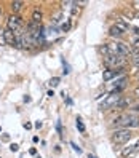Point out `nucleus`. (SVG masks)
<instances>
[{
  "instance_id": "1",
  "label": "nucleus",
  "mask_w": 139,
  "mask_h": 158,
  "mask_svg": "<svg viewBox=\"0 0 139 158\" xmlns=\"http://www.w3.org/2000/svg\"><path fill=\"white\" fill-rule=\"evenodd\" d=\"M112 126L117 129H120V128H125V129L139 128V117L136 114H122L117 118H114Z\"/></svg>"
},
{
  "instance_id": "2",
  "label": "nucleus",
  "mask_w": 139,
  "mask_h": 158,
  "mask_svg": "<svg viewBox=\"0 0 139 158\" xmlns=\"http://www.w3.org/2000/svg\"><path fill=\"white\" fill-rule=\"evenodd\" d=\"M133 137V131L131 129H125V128H120V129H115L112 131V136H110V141L115 145H122V144H126L131 141Z\"/></svg>"
},
{
  "instance_id": "3",
  "label": "nucleus",
  "mask_w": 139,
  "mask_h": 158,
  "mask_svg": "<svg viewBox=\"0 0 139 158\" xmlns=\"http://www.w3.org/2000/svg\"><path fill=\"white\" fill-rule=\"evenodd\" d=\"M6 29L11 31L15 35H23V32H24L23 18H21L19 15H11V16H8V19H6Z\"/></svg>"
},
{
  "instance_id": "4",
  "label": "nucleus",
  "mask_w": 139,
  "mask_h": 158,
  "mask_svg": "<svg viewBox=\"0 0 139 158\" xmlns=\"http://www.w3.org/2000/svg\"><path fill=\"white\" fill-rule=\"evenodd\" d=\"M125 59L123 56H115V54H109L104 58V64L109 69H123L125 66Z\"/></svg>"
},
{
  "instance_id": "5",
  "label": "nucleus",
  "mask_w": 139,
  "mask_h": 158,
  "mask_svg": "<svg viewBox=\"0 0 139 158\" xmlns=\"http://www.w3.org/2000/svg\"><path fill=\"white\" fill-rule=\"evenodd\" d=\"M120 99H122V96H120V94H109V96L99 104V109H101V110H107V109L117 107V104H118Z\"/></svg>"
},
{
  "instance_id": "6",
  "label": "nucleus",
  "mask_w": 139,
  "mask_h": 158,
  "mask_svg": "<svg viewBox=\"0 0 139 158\" xmlns=\"http://www.w3.org/2000/svg\"><path fill=\"white\" fill-rule=\"evenodd\" d=\"M137 152H139V139H137V141H134L133 144H129L128 147L123 148V150H122V156H123V158H131V156H134Z\"/></svg>"
},
{
  "instance_id": "7",
  "label": "nucleus",
  "mask_w": 139,
  "mask_h": 158,
  "mask_svg": "<svg viewBox=\"0 0 139 158\" xmlns=\"http://www.w3.org/2000/svg\"><path fill=\"white\" fill-rule=\"evenodd\" d=\"M123 70L125 69H107L103 73V78H104V81H110L112 78H117L120 73H123Z\"/></svg>"
},
{
  "instance_id": "8",
  "label": "nucleus",
  "mask_w": 139,
  "mask_h": 158,
  "mask_svg": "<svg viewBox=\"0 0 139 158\" xmlns=\"http://www.w3.org/2000/svg\"><path fill=\"white\" fill-rule=\"evenodd\" d=\"M3 34H5V39H6V45L15 46V48H16V35L11 31H8V29H5Z\"/></svg>"
},
{
  "instance_id": "9",
  "label": "nucleus",
  "mask_w": 139,
  "mask_h": 158,
  "mask_svg": "<svg viewBox=\"0 0 139 158\" xmlns=\"http://www.w3.org/2000/svg\"><path fill=\"white\" fill-rule=\"evenodd\" d=\"M109 35L112 37V39H120V37L123 35V32L120 31L118 27H115V24H114V26H112V27H110V29H109Z\"/></svg>"
},
{
  "instance_id": "10",
  "label": "nucleus",
  "mask_w": 139,
  "mask_h": 158,
  "mask_svg": "<svg viewBox=\"0 0 139 158\" xmlns=\"http://www.w3.org/2000/svg\"><path fill=\"white\" fill-rule=\"evenodd\" d=\"M10 8H11L13 15H16V13H19L23 8H24V2H11L10 3Z\"/></svg>"
},
{
  "instance_id": "11",
  "label": "nucleus",
  "mask_w": 139,
  "mask_h": 158,
  "mask_svg": "<svg viewBox=\"0 0 139 158\" xmlns=\"http://www.w3.org/2000/svg\"><path fill=\"white\" fill-rule=\"evenodd\" d=\"M42 18H43L42 11H40V10H37V8H35V10H34V13H32V18H31V19H32V23H35V24H40V23H42Z\"/></svg>"
},
{
  "instance_id": "12",
  "label": "nucleus",
  "mask_w": 139,
  "mask_h": 158,
  "mask_svg": "<svg viewBox=\"0 0 139 158\" xmlns=\"http://www.w3.org/2000/svg\"><path fill=\"white\" fill-rule=\"evenodd\" d=\"M64 19V11H56V13H54L53 15V18H51V21H53V24H59L61 21Z\"/></svg>"
},
{
  "instance_id": "13",
  "label": "nucleus",
  "mask_w": 139,
  "mask_h": 158,
  "mask_svg": "<svg viewBox=\"0 0 139 158\" xmlns=\"http://www.w3.org/2000/svg\"><path fill=\"white\" fill-rule=\"evenodd\" d=\"M131 106V99H128V98H122L118 101V104H117V107L118 109H122V107H129Z\"/></svg>"
},
{
  "instance_id": "14",
  "label": "nucleus",
  "mask_w": 139,
  "mask_h": 158,
  "mask_svg": "<svg viewBox=\"0 0 139 158\" xmlns=\"http://www.w3.org/2000/svg\"><path fill=\"white\" fill-rule=\"evenodd\" d=\"M129 58H131V61L136 64V66H139V50H131Z\"/></svg>"
},
{
  "instance_id": "15",
  "label": "nucleus",
  "mask_w": 139,
  "mask_h": 158,
  "mask_svg": "<svg viewBox=\"0 0 139 158\" xmlns=\"http://www.w3.org/2000/svg\"><path fill=\"white\" fill-rule=\"evenodd\" d=\"M131 45H133L131 50H139V35H133L131 37Z\"/></svg>"
},
{
  "instance_id": "16",
  "label": "nucleus",
  "mask_w": 139,
  "mask_h": 158,
  "mask_svg": "<svg viewBox=\"0 0 139 158\" xmlns=\"http://www.w3.org/2000/svg\"><path fill=\"white\" fill-rule=\"evenodd\" d=\"M115 27H118V29L122 31L123 34L128 32V24H125V23H122V21H117V23H115Z\"/></svg>"
},
{
  "instance_id": "17",
  "label": "nucleus",
  "mask_w": 139,
  "mask_h": 158,
  "mask_svg": "<svg viewBox=\"0 0 139 158\" xmlns=\"http://www.w3.org/2000/svg\"><path fill=\"white\" fill-rule=\"evenodd\" d=\"M75 125H77V128H78V131H80V133H85V125L82 123V120H80V118H77Z\"/></svg>"
},
{
  "instance_id": "18",
  "label": "nucleus",
  "mask_w": 139,
  "mask_h": 158,
  "mask_svg": "<svg viewBox=\"0 0 139 158\" xmlns=\"http://www.w3.org/2000/svg\"><path fill=\"white\" fill-rule=\"evenodd\" d=\"M6 45V39H5V34H3V31L0 29V46H5Z\"/></svg>"
},
{
  "instance_id": "19",
  "label": "nucleus",
  "mask_w": 139,
  "mask_h": 158,
  "mask_svg": "<svg viewBox=\"0 0 139 158\" xmlns=\"http://www.w3.org/2000/svg\"><path fill=\"white\" fill-rule=\"evenodd\" d=\"M99 51H101V53H104V56H109V54H110V51H109V46H107V45H103V46L99 48Z\"/></svg>"
},
{
  "instance_id": "20",
  "label": "nucleus",
  "mask_w": 139,
  "mask_h": 158,
  "mask_svg": "<svg viewBox=\"0 0 139 158\" xmlns=\"http://www.w3.org/2000/svg\"><path fill=\"white\" fill-rule=\"evenodd\" d=\"M59 81H61L59 77H53V78L50 80V85H51V86H58V85H59Z\"/></svg>"
},
{
  "instance_id": "21",
  "label": "nucleus",
  "mask_w": 139,
  "mask_h": 158,
  "mask_svg": "<svg viewBox=\"0 0 139 158\" xmlns=\"http://www.w3.org/2000/svg\"><path fill=\"white\" fill-rule=\"evenodd\" d=\"M70 145H72V148H74V150H75L77 153H82V148L77 145V144H74V142H70Z\"/></svg>"
},
{
  "instance_id": "22",
  "label": "nucleus",
  "mask_w": 139,
  "mask_h": 158,
  "mask_svg": "<svg viewBox=\"0 0 139 158\" xmlns=\"http://www.w3.org/2000/svg\"><path fill=\"white\" fill-rule=\"evenodd\" d=\"M133 98H136V99H139V85L133 89Z\"/></svg>"
},
{
  "instance_id": "23",
  "label": "nucleus",
  "mask_w": 139,
  "mask_h": 158,
  "mask_svg": "<svg viewBox=\"0 0 139 158\" xmlns=\"http://www.w3.org/2000/svg\"><path fill=\"white\" fill-rule=\"evenodd\" d=\"M10 150L11 152H18V150H19V145H18V144H11L10 145Z\"/></svg>"
},
{
  "instance_id": "24",
  "label": "nucleus",
  "mask_w": 139,
  "mask_h": 158,
  "mask_svg": "<svg viewBox=\"0 0 139 158\" xmlns=\"http://www.w3.org/2000/svg\"><path fill=\"white\" fill-rule=\"evenodd\" d=\"M69 29H70V21H67L66 24H62V31H64V32L69 31Z\"/></svg>"
},
{
  "instance_id": "25",
  "label": "nucleus",
  "mask_w": 139,
  "mask_h": 158,
  "mask_svg": "<svg viewBox=\"0 0 139 158\" xmlns=\"http://www.w3.org/2000/svg\"><path fill=\"white\" fill-rule=\"evenodd\" d=\"M131 110H133L134 114H139V104H133L131 106Z\"/></svg>"
},
{
  "instance_id": "26",
  "label": "nucleus",
  "mask_w": 139,
  "mask_h": 158,
  "mask_svg": "<svg viewBox=\"0 0 139 158\" xmlns=\"http://www.w3.org/2000/svg\"><path fill=\"white\" fill-rule=\"evenodd\" d=\"M131 5L134 6V10H136V11H139V2H133Z\"/></svg>"
},
{
  "instance_id": "27",
  "label": "nucleus",
  "mask_w": 139,
  "mask_h": 158,
  "mask_svg": "<svg viewBox=\"0 0 139 158\" xmlns=\"http://www.w3.org/2000/svg\"><path fill=\"white\" fill-rule=\"evenodd\" d=\"M56 128H58V133L61 134V133H62V128H61V123H58V126H56Z\"/></svg>"
},
{
  "instance_id": "28",
  "label": "nucleus",
  "mask_w": 139,
  "mask_h": 158,
  "mask_svg": "<svg viewBox=\"0 0 139 158\" xmlns=\"http://www.w3.org/2000/svg\"><path fill=\"white\" fill-rule=\"evenodd\" d=\"M24 128H26V129H31V128H32V125H31V123H26V125H24Z\"/></svg>"
},
{
  "instance_id": "29",
  "label": "nucleus",
  "mask_w": 139,
  "mask_h": 158,
  "mask_svg": "<svg viewBox=\"0 0 139 158\" xmlns=\"http://www.w3.org/2000/svg\"><path fill=\"white\" fill-rule=\"evenodd\" d=\"M46 96H50V98H51V96H54V93H53V91H51V89H50V91H48V93H46Z\"/></svg>"
},
{
  "instance_id": "30",
  "label": "nucleus",
  "mask_w": 139,
  "mask_h": 158,
  "mask_svg": "<svg viewBox=\"0 0 139 158\" xmlns=\"http://www.w3.org/2000/svg\"><path fill=\"white\" fill-rule=\"evenodd\" d=\"M88 158H96L95 155H88Z\"/></svg>"
},
{
  "instance_id": "31",
  "label": "nucleus",
  "mask_w": 139,
  "mask_h": 158,
  "mask_svg": "<svg viewBox=\"0 0 139 158\" xmlns=\"http://www.w3.org/2000/svg\"><path fill=\"white\" fill-rule=\"evenodd\" d=\"M0 15H2V8H0Z\"/></svg>"
}]
</instances>
